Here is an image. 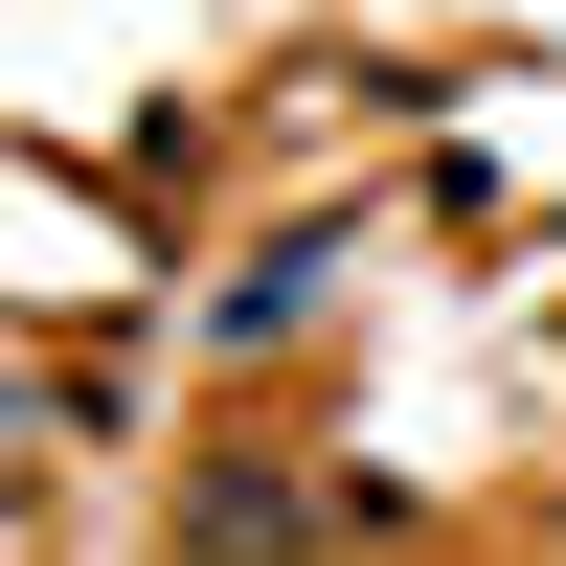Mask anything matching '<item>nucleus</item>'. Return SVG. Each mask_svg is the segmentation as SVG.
Wrapping results in <instances>:
<instances>
[{
	"label": "nucleus",
	"instance_id": "nucleus-1",
	"mask_svg": "<svg viewBox=\"0 0 566 566\" xmlns=\"http://www.w3.org/2000/svg\"><path fill=\"white\" fill-rule=\"evenodd\" d=\"M181 544H205V566H295V544H317V499L272 476V453H205V476H181Z\"/></svg>",
	"mask_w": 566,
	"mask_h": 566
}]
</instances>
